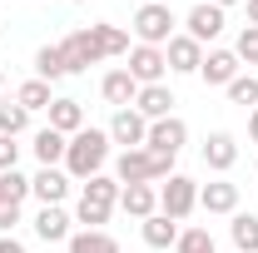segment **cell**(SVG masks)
<instances>
[{
  "instance_id": "cell-1",
  "label": "cell",
  "mask_w": 258,
  "mask_h": 253,
  "mask_svg": "<svg viewBox=\"0 0 258 253\" xmlns=\"http://www.w3.org/2000/svg\"><path fill=\"white\" fill-rule=\"evenodd\" d=\"M109 164V129H80L70 134V149H64V174L90 184L95 174H104Z\"/></svg>"
},
{
  "instance_id": "cell-2",
  "label": "cell",
  "mask_w": 258,
  "mask_h": 253,
  "mask_svg": "<svg viewBox=\"0 0 258 253\" xmlns=\"http://www.w3.org/2000/svg\"><path fill=\"white\" fill-rule=\"evenodd\" d=\"M119 179L114 174H95L85 189H80V204H75V223H85V228H104L109 214L119 209Z\"/></svg>"
},
{
  "instance_id": "cell-3",
  "label": "cell",
  "mask_w": 258,
  "mask_h": 253,
  "mask_svg": "<svg viewBox=\"0 0 258 253\" xmlns=\"http://www.w3.org/2000/svg\"><path fill=\"white\" fill-rule=\"evenodd\" d=\"M169 174H174V159H159L149 149H119V159H114L119 184H154V179H169Z\"/></svg>"
},
{
  "instance_id": "cell-4",
  "label": "cell",
  "mask_w": 258,
  "mask_h": 253,
  "mask_svg": "<svg viewBox=\"0 0 258 253\" xmlns=\"http://www.w3.org/2000/svg\"><path fill=\"white\" fill-rule=\"evenodd\" d=\"M129 25H134V45H159V50L174 40V35H179V30H174L179 20H174V10H169L164 0H154V5H139Z\"/></svg>"
},
{
  "instance_id": "cell-5",
  "label": "cell",
  "mask_w": 258,
  "mask_h": 253,
  "mask_svg": "<svg viewBox=\"0 0 258 253\" xmlns=\"http://www.w3.org/2000/svg\"><path fill=\"white\" fill-rule=\"evenodd\" d=\"M199 209V184L189 174H169V184H159V214H169L174 223H184Z\"/></svg>"
},
{
  "instance_id": "cell-6",
  "label": "cell",
  "mask_w": 258,
  "mask_h": 253,
  "mask_svg": "<svg viewBox=\"0 0 258 253\" xmlns=\"http://www.w3.org/2000/svg\"><path fill=\"white\" fill-rule=\"evenodd\" d=\"M189 144V124L179 119V114H169V119H154L149 124V139H144V149L159 159H179V149Z\"/></svg>"
},
{
  "instance_id": "cell-7",
  "label": "cell",
  "mask_w": 258,
  "mask_h": 253,
  "mask_svg": "<svg viewBox=\"0 0 258 253\" xmlns=\"http://www.w3.org/2000/svg\"><path fill=\"white\" fill-rule=\"evenodd\" d=\"M129 75L139 80V90L144 85H164V75H169V60H164L159 45H129Z\"/></svg>"
},
{
  "instance_id": "cell-8",
  "label": "cell",
  "mask_w": 258,
  "mask_h": 253,
  "mask_svg": "<svg viewBox=\"0 0 258 253\" xmlns=\"http://www.w3.org/2000/svg\"><path fill=\"white\" fill-rule=\"evenodd\" d=\"M224 25H228L224 10H219V5H209V0H199L189 15H184V35H194L199 45H214V40L224 35Z\"/></svg>"
},
{
  "instance_id": "cell-9",
  "label": "cell",
  "mask_w": 258,
  "mask_h": 253,
  "mask_svg": "<svg viewBox=\"0 0 258 253\" xmlns=\"http://www.w3.org/2000/svg\"><path fill=\"white\" fill-rule=\"evenodd\" d=\"M238 55L233 50H204V65H199V80L209 85V90H228L233 80H238Z\"/></svg>"
},
{
  "instance_id": "cell-10",
  "label": "cell",
  "mask_w": 258,
  "mask_h": 253,
  "mask_svg": "<svg viewBox=\"0 0 258 253\" xmlns=\"http://www.w3.org/2000/svg\"><path fill=\"white\" fill-rule=\"evenodd\" d=\"M144 139H149V119L129 104V109H114V119H109V144H124V149H144Z\"/></svg>"
},
{
  "instance_id": "cell-11",
  "label": "cell",
  "mask_w": 258,
  "mask_h": 253,
  "mask_svg": "<svg viewBox=\"0 0 258 253\" xmlns=\"http://www.w3.org/2000/svg\"><path fill=\"white\" fill-rule=\"evenodd\" d=\"M60 55H64V70H70V75H80V70H90V65L104 60L90 30H70V35L60 40Z\"/></svg>"
},
{
  "instance_id": "cell-12",
  "label": "cell",
  "mask_w": 258,
  "mask_h": 253,
  "mask_svg": "<svg viewBox=\"0 0 258 253\" xmlns=\"http://www.w3.org/2000/svg\"><path fill=\"white\" fill-rule=\"evenodd\" d=\"M164 60L174 75H199V65H204V45L194 40V35H174L169 45H164Z\"/></svg>"
},
{
  "instance_id": "cell-13",
  "label": "cell",
  "mask_w": 258,
  "mask_h": 253,
  "mask_svg": "<svg viewBox=\"0 0 258 253\" xmlns=\"http://www.w3.org/2000/svg\"><path fill=\"white\" fill-rule=\"evenodd\" d=\"M199 209L204 214H238V184L228 179H214V184H199Z\"/></svg>"
},
{
  "instance_id": "cell-14",
  "label": "cell",
  "mask_w": 258,
  "mask_h": 253,
  "mask_svg": "<svg viewBox=\"0 0 258 253\" xmlns=\"http://www.w3.org/2000/svg\"><path fill=\"white\" fill-rule=\"evenodd\" d=\"M119 209H124L129 219H149V214H159V184H124L119 189Z\"/></svg>"
},
{
  "instance_id": "cell-15",
  "label": "cell",
  "mask_w": 258,
  "mask_h": 253,
  "mask_svg": "<svg viewBox=\"0 0 258 253\" xmlns=\"http://www.w3.org/2000/svg\"><path fill=\"white\" fill-rule=\"evenodd\" d=\"M35 238L40 243H70V214L60 204H40L35 214Z\"/></svg>"
},
{
  "instance_id": "cell-16",
  "label": "cell",
  "mask_w": 258,
  "mask_h": 253,
  "mask_svg": "<svg viewBox=\"0 0 258 253\" xmlns=\"http://www.w3.org/2000/svg\"><path fill=\"white\" fill-rule=\"evenodd\" d=\"M174 104H179V99H174L169 85H144V90L134 95V109H139L149 124H154V119H169V114H174Z\"/></svg>"
},
{
  "instance_id": "cell-17",
  "label": "cell",
  "mask_w": 258,
  "mask_h": 253,
  "mask_svg": "<svg viewBox=\"0 0 258 253\" xmlns=\"http://www.w3.org/2000/svg\"><path fill=\"white\" fill-rule=\"evenodd\" d=\"M204 164H209L214 174H228V169L238 164V139H233L228 129L209 134V139H204Z\"/></svg>"
},
{
  "instance_id": "cell-18",
  "label": "cell",
  "mask_w": 258,
  "mask_h": 253,
  "mask_svg": "<svg viewBox=\"0 0 258 253\" xmlns=\"http://www.w3.org/2000/svg\"><path fill=\"white\" fill-rule=\"evenodd\" d=\"M99 95H104V104H114V109H129L134 95H139V80H134L129 70H109V75L99 80Z\"/></svg>"
},
{
  "instance_id": "cell-19",
  "label": "cell",
  "mask_w": 258,
  "mask_h": 253,
  "mask_svg": "<svg viewBox=\"0 0 258 253\" xmlns=\"http://www.w3.org/2000/svg\"><path fill=\"white\" fill-rule=\"evenodd\" d=\"M70 184H75V179H70L64 169H40L30 179V194L40 204H64V199H70Z\"/></svg>"
},
{
  "instance_id": "cell-20",
  "label": "cell",
  "mask_w": 258,
  "mask_h": 253,
  "mask_svg": "<svg viewBox=\"0 0 258 253\" xmlns=\"http://www.w3.org/2000/svg\"><path fill=\"white\" fill-rule=\"evenodd\" d=\"M45 114H50V129H60L64 139L85 129V104H80V99H70V95H60L50 109H45Z\"/></svg>"
},
{
  "instance_id": "cell-21",
  "label": "cell",
  "mask_w": 258,
  "mask_h": 253,
  "mask_svg": "<svg viewBox=\"0 0 258 253\" xmlns=\"http://www.w3.org/2000/svg\"><path fill=\"white\" fill-rule=\"evenodd\" d=\"M30 149H35V159H40V169H60V164H64V149H70V139H64L60 129H50V124H45L40 134H35V144H30Z\"/></svg>"
},
{
  "instance_id": "cell-22",
  "label": "cell",
  "mask_w": 258,
  "mask_h": 253,
  "mask_svg": "<svg viewBox=\"0 0 258 253\" xmlns=\"http://www.w3.org/2000/svg\"><path fill=\"white\" fill-rule=\"evenodd\" d=\"M139 233H144L149 248H174L179 243V223L169 219V214H149V219L139 223Z\"/></svg>"
},
{
  "instance_id": "cell-23",
  "label": "cell",
  "mask_w": 258,
  "mask_h": 253,
  "mask_svg": "<svg viewBox=\"0 0 258 253\" xmlns=\"http://www.w3.org/2000/svg\"><path fill=\"white\" fill-rule=\"evenodd\" d=\"M70 253H119V238L114 233H104V228H80V233H70Z\"/></svg>"
},
{
  "instance_id": "cell-24",
  "label": "cell",
  "mask_w": 258,
  "mask_h": 253,
  "mask_svg": "<svg viewBox=\"0 0 258 253\" xmlns=\"http://www.w3.org/2000/svg\"><path fill=\"white\" fill-rule=\"evenodd\" d=\"M90 35H95V45H99V55H104V60H119V55H129V30H119V25L99 20V25H90Z\"/></svg>"
},
{
  "instance_id": "cell-25",
  "label": "cell",
  "mask_w": 258,
  "mask_h": 253,
  "mask_svg": "<svg viewBox=\"0 0 258 253\" xmlns=\"http://www.w3.org/2000/svg\"><path fill=\"white\" fill-rule=\"evenodd\" d=\"M70 70H64V55L60 45H40L35 50V80H45V85H55V80H64Z\"/></svg>"
},
{
  "instance_id": "cell-26",
  "label": "cell",
  "mask_w": 258,
  "mask_h": 253,
  "mask_svg": "<svg viewBox=\"0 0 258 253\" xmlns=\"http://www.w3.org/2000/svg\"><path fill=\"white\" fill-rule=\"evenodd\" d=\"M228 238H233V248H238V253H258V214H233Z\"/></svg>"
},
{
  "instance_id": "cell-27",
  "label": "cell",
  "mask_w": 258,
  "mask_h": 253,
  "mask_svg": "<svg viewBox=\"0 0 258 253\" xmlns=\"http://www.w3.org/2000/svg\"><path fill=\"white\" fill-rule=\"evenodd\" d=\"M15 104H20L25 114H35V109H50L55 95H50V85H45V80H25V85L15 90Z\"/></svg>"
},
{
  "instance_id": "cell-28",
  "label": "cell",
  "mask_w": 258,
  "mask_h": 253,
  "mask_svg": "<svg viewBox=\"0 0 258 253\" xmlns=\"http://www.w3.org/2000/svg\"><path fill=\"white\" fill-rule=\"evenodd\" d=\"M174 253H219V248H214V233L209 228H179Z\"/></svg>"
},
{
  "instance_id": "cell-29",
  "label": "cell",
  "mask_w": 258,
  "mask_h": 253,
  "mask_svg": "<svg viewBox=\"0 0 258 253\" xmlns=\"http://www.w3.org/2000/svg\"><path fill=\"white\" fill-rule=\"evenodd\" d=\"M25 124H30V114H25V109H20L15 99H5V104H0V134L20 139V134H25Z\"/></svg>"
},
{
  "instance_id": "cell-30",
  "label": "cell",
  "mask_w": 258,
  "mask_h": 253,
  "mask_svg": "<svg viewBox=\"0 0 258 253\" xmlns=\"http://www.w3.org/2000/svg\"><path fill=\"white\" fill-rule=\"evenodd\" d=\"M228 99L243 104V109H258V75H238V80L228 85Z\"/></svg>"
},
{
  "instance_id": "cell-31",
  "label": "cell",
  "mask_w": 258,
  "mask_h": 253,
  "mask_svg": "<svg viewBox=\"0 0 258 253\" xmlns=\"http://www.w3.org/2000/svg\"><path fill=\"white\" fill-rule=\"evenodd\" d=\"M0 199H15V204H25V199H30V179H25L20 169H5V174H0Z\"/></svg>"
},
{
  "instance_id": "cell-32",
  "label": "cell",
  "mask_w": 258,
  "mask_h": 253,
  "mask_svg": "<svg viewBox=\"0 0 258 253\" xmlns=\"http://www.w3.org/2000/svg\"><path fill=\"white\" fill-rule=\"evenodd\" d=\"M233 55H238V65H258V25H243V30H238Z\"/></svg>"
},
{
  "instance_id": "cell-33",
  "label": "cell",
  "mask_w": 258,
  "mask_h": 253,
  "mask_svg": "<svg viewBox=\"0 0 258 253\" xmlns=\"http://www.w3.org/2000/svg\"><path fill=\"white\" fill-rule=\"evenodd\" d=\"M15 164H20V144H15L10 134H0V174H5V169H15Z\"/></svg>"
},
{
  "instance_id": "cell-34",
  "label": "cell",
  "mask_w": 258,
  "mask_h": 253,
  "mask_svg": "<svg viewBox=\"0 0 258 253\" xmlns=\"http://www.w3.org/2000/svg\"><path fill=\"white\" fill-rule=\"evenodd\" d=\"M15 223H20V204L15 199H0V233H10Z\"/></svg>"
},
{
  "instance_id": "cell-35",
  "label": "cell",
  "mask_w": 258,
  "mask_h": 253,
  "mask_svg": "<svg viewBox=\"0 0 258 253\" xmlns=\"http://www.w3.org/2000/svg\"><path fill=\"white\" fill-rule=\"evenodd\" d=\"M0 253H25V243H20L15 233H0Z\"/></svg>"
},
{
  "instance_id": "cell-36",
  "label": "cell",
  "mask_w": 258,
  "mask_h": 253,
  "mask_svg": "<svg viewBox=\"0 0 258 253\" xmlns=\"http://www.w3.org/2000/svg\"><path fill=\"white\" fill-rule=\"evenodd\" d=\"M248 139H253V144H258V109H253V114H248Z\"/></svg>"
},
{
  "instance_id": "cell-37",
  "label": "cell",
  "mask_w": 258,
  "mask_h": 253,
  "mask_svg": "<svg viewBox=\"0 0 258 253\" xmlns=\"http://www.w3.org/2000/svg\"><path fill=\"white\" fill-rule=\"evenodd\" d=\"M248 5V25H258V0H243Z\"/></svg>"
},
{
  "instance_id": "cell-38",
  "label": "cell",
  "mask_w": 258,
  "mask_h": 253,
  "mask_svg": "<svg viewBox=\"0 0 258 253\" xmlns=\"http://www.w3.org/2000/svg\"><path fill=\"white\" fill-rule=\"evenodd\" d=\"M209 5H219V10H228V5H243V0H209Z\"/></svg>"
},
{
  "instance_id": "cell-39",
  "label": "cell",
  "mask_w": 258,
  "mask_h": 253,
  "mask_svg": "<svg viewBox=\"0 0 258 253\" xmlns=\"http://www.w3.org/2000/svg\"><path fill=\"white\" fill-rule=\"evenodd\" d=\"M0 104H5V75H0Z\"/></svg>"
},
{
  "instance_id": "cell-40",
  "label": "cell",
  "mask_w": 258,
  "mask_h": 253,
  "mask_svg": "<svg viewBox=\"0 0 258 253\" xmlns=\"http://www.w3.org/2000/svg\"><path fill=\"white\" fill-rule=\"evenodd\" d=\"M144 5H154V0H144Z\"/></svg>"
},
{
  "instance_id": "cell-41",
  "label": "cell",
  "mask_w": 258,
  "mask_h": 253,
  "mask_svg": "<svg viewBox=\"0 0 258 253\" xmlns=\"http://www.w3.org/2000/svg\"><path fill=\"white\" fill-rule=\"evenodd\" d=\"M75 5H85V0H75Z\"/></svg>"
}]
</instances>
